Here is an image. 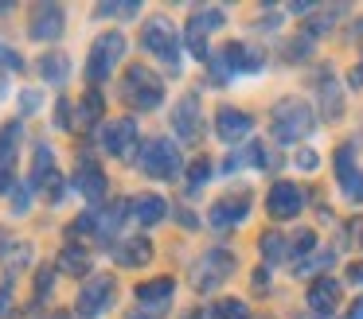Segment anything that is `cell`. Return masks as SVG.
<instances>
[{
    "label": "cell",
    "mask_w": 363,
    "mask_h": 319,
    "mask_svg": "<svg viewBox=\"0 0 363 319\" xmlns=\"http://www.w3.org/2000/svg\"><path fill=\"white\" fill-rule=\"evenodd\" d=\"M316 163H320V160H316V156L308 152V148H305V152L297 156V168H305V171H316Z\"/></svg>",
    "instance_id": "8d00e7d4"
},
{
    "label": "cell",
    "mask_w": 363,
    "mask_h": 319,
    "mask_svg": "<svg viewBox=\"0 0 363 319\" xmlns=\"http://www.w3.org/2000/svg\"><path fill=\"white\" fill-rule=\"evenodd\" d=\"M35 191H43V195H48V202H59V199L67 195V187H63V175H59V171H51V175L43 179L40 187H35Z\"/></svg>",
    "instance_id": "83f0119b"
},
{
    "label": "cell",
    "mask_w": 363,
    "mask_h": 319,
    "mask_svg": "<svg viewBox=\"0 0 363 319\" xmlns=\"http://www.w3.org/2000/svg\"><path fill=\"white\" fill-rule=\"evenodd\" d=\"M55 319H71V315H55Z\"/></svg>",
    "instance_id": "7bdbcfd3"
},
{
    "label": "cell",
    "mask_w": 363,
    "mask_h": 319,
    "mask_svg": "<svg viewBox=\"0 0 363 319\" xmlns=\"http://www.w3.org/2000/svg\"><path fill=\"white\" fill-rule=\"evenodd\" d=\"M211 319H250V308L238 300H219L211 308Z\"/></svg>",
    "instance_id": "cb8c5ba5"
},
{
    "label": "cell",
    "mask_w": 363,
    "mask_h": 319,
    "mask_svg": "<svg viewBox=\"0 0 363 319\" xmlns=\"http://www.w3.org/2000/svg\"><path fill=\"white\" fill-rule=\"evenodd\" d=\"M9 308H12V284H4L0 288V319L9 315Z\"/></svg>",
    "instance_id": "d590c367"
},
{
    "label": "cell",
    "mask_w": 363,
    "mask_h": 319,
    "mask_svg": "<svg viewBox=\"0 0 363 319\" xmlns=\"http://www.w3.org/2000/svg\"><path fill=\"white\" fill-rule=\"evenodd\" d=\"M125 319H164V311H160V308H149V311H145V308H133Z\"/></svg>",
    "instance_id": "e575fe53"
},
{
    "label": "cell",
    "mask_w": 363,
    "mask_h": 319,
    "mask_svg": "<svg viewBox=\"0 0 363 319\" xmlns=\"http://www.w3.org/2000/svg\"><path fill=\"white\" fill-rule=\"evenodd\" d=\"M43 105V93L40 90H24V93H20V113H35V109H40Z\"/></svg>",
    "instance_id": "1f68e13d"
},
{
    "label": "cell",
    "mask_w": 363,
    "mask_h": 319,
    "mask_svg": "<svg viewBox=\"0 0 363 319\" xmlns=\"http://www.w3.org/2000/svg\"><path fill=\"white\" fill-rule=\"evenodd\" d=\"M55 124L59 129H71V101L67 98H59V105H55Z\"/></svg>",
    "instance_id": "836d02e7"
},
{
    "label": "cell",
    "mask_w": 363,
    "mask_h": 319,
    "mask_svg": "<svg viewBox=\"0 0 363 319\" xmlns=\"http://www.w3.org/2000/svg\"><path fill=\"white\" fill-rule=\"evenodd\" d=\"M59 272H71V277H82V272H90V253L82 245H63V253H59Z\"/></svg>",
    "instance_id": "7402d4cb"
},
{
    "label": "cell",
    "mask_w": 363,
    "mask_h": 319,
    "mask_svg": "<svg viewBox=\"0 0 363 319\" xmlns=\"http://www.w3.org/2000/svg\"><path fill=\"white\" fill-rule=\"evenodd\" d=\"M246 210H250V195H227V199H215L211 210H207V222L215 226V230H230V226H238L246 218Z\"/></svg>",
    "instance_id": "7c38bea8"
},
{
    "label": "cell",
    "mask_w": 363,
    "mask_h": 319,
    "mask_svg": "<svg viewBox=\"0 0 363 319\" xmlns=\"http://www.w3.org/2000/svg\"><path fill=\"white\" fill-rule=\"evenodd\" d=\"M355 238H359V249H363V218L355 222Z\"/></svg>",
    "instance_id": "b9f144b4"
},
{
    "label": "cell",
    "mask_w": 363,
    "mask_h": 319,
    "mask_svg": "<svg viewBox=\"0 0 363 319\" xmlns=\"http://www.w3.org/2000/svg\"><path fill=\"white\" fill-rule=\"evenodd\" d=\"M121 98H125L137 113H149V109H157L160 101H164V82H160L145 62H133V66L125 70V78H121Z\"/></svg>",
    "instance_id": "6da1fadb"
},
{
    "label": "cell",
    "mask_w": 363,
    "mask_h": 319,
    "mask_svg": "<svg viewBox=\"0 0 363 319\" xmlns=\"http://www.w3.org/2000/svg\"><path fill=\"white\" fill-rule=\"evenodd\" d=\"M223 20H227V12H223V8H196V12H191V20H188V47H191V54H196V59L207 62L203 35H207V31H215V28H223Z\"/></svg>",
    "instance_id": "8fae6325"
},
{
    "label": "cell",
    "mask_w": 363,
    "mask_h": 319,
    "mask_svg": "<svg viewBox=\"0 0 363 319\" xmlns=\"http://www.w3.org/2000/svg\"><path fill=\"white\" fill-rule=\"evenodd\" d=\"M79 121H82V124L106 121V98H102V90H86V93H82V101H79Z\"/></svg>",
    "instance_id": "603a6c76"
},
{
    "label": "cell",
    "mask_w": 363,
    "mask_h": 319,
    "mask_svg": "<svg viewBox=\"0 0 363 319\" xmlns=\"http://www.w3.org/2000/svg\"><path fill=\"white\" fill-rule=\"evenodd\" d=\"M63 28H67L63 4H32V12H28V35H32L35 43H51V39H59Z\"/></svg>",
    "instance_id": "ba28073f"
},
{
    "label": "cell",
    "mask_w": 363,
    "mask_h": 319,
    "mask_svg": "<svg viewBox=\"0 0 363 319\" xmlns=\"http://www.w3.org/2000/svg\"><path fill=\"white\" fill-rule=\"evenodd\" d=\"M102 148H106V156H113V160H125V156L137 148V121L133 117H113V121H106Z\"/></svg>",
    "instance_id": "30bf717a"
},
{
    "label": "cell",
    "mask_w": 363,
    "mask_h": 319,
    "mask_svg": "<svg viewBox=\"0 0 363 319\" xmlns=\"http://www.w3.org/2000/svg\"><path fill=\"white\" fill-rule=\"evenodd\" d=\"M207 175H211V163L199 156V160H191V168H188V187L191 191H199V187L207 183Z\"/></svg>",
    "instance_id": "4316f807"
},
{
    "label": "cell",
    "mask_w": 363,
    "mask_h": 319,
    "mask_svg": "<svg viewBox=\"0 0 363 319\" xmlns=\"http://www.w3.org/2000/svg\"><path fill=\"white\" fill-rule=\"evenodd\" d=\"M301 207H305V191H301L297 183H289V179H277V183L269 187V195H266L269 218H277V222H289V218L301 214Z\"/></svg>",
    "instance_id": "9c48e42d"
},
{
    "label": "cell",
    "mask_w": 363,
    "mask_h": 319,
    "mask_svg": "<svg viewBox=\"0 0 363 319\" xmlns=\"http://www.w3.org/2000/svg\"><path fill=\"white\" fill-rule=\"evenodd\" d=\"M313 245H316V233L313 230H301L297 238H293V253H313Z\"/></svg>",
    "instance_id": "d6a6232c"
},
{
    "label": "cell",
    "mask_w": 363,
    "mask_h": 319,
    "mask_svg": "<svg viewBox=\"0 0 363 319\" xmlns=\"http://www.w3.org/2000/svg\"><path fill=\"white\" fill-rule=\"evenodd\" d=\"M113 292H118V277L113 272H94V277L82 280L79 296H74V311L82 319H98L102 311H110Z\"/></svg>",
    "instance_id": "3957f363"
},
{
    "label": "cell",
    "mask_w": 363,
    "mask_h": 319,
    "mask_svg": "<svg viewBox=\"0 0 363 319\" xmlns=\"http://www.w3.org/2000/svg\"><path fill=\"white\" fill-rule=\"evenodd\" d=\"M199 98L196 93H184L180 101H176V109H172V129H176V137L180 140H196L199 137Z\"/></svg>",
    "instance_id": "5bb4252c"
},
{
    "label": "cell",
    "mask_w": 363,
    "mask_h": 319,
    "mask_svg": "<svg viewBox=\"0 0 363 319\" xmlns=\"http://www.w3.org/2000/svg\"><path fill=\"white\" fill-rule=\"evenodd\" d=\"M230 269H235V261H230V253H223V249H211V253H207V261H203V277L196 280L199 288H215L219 284V280H227L230 277Z\"/></svg>",
    "instance_id": "ffe728a7"
},
{
    "label": "cell",
    "mask_w": 363,
    "mask_h": 319,
    "mask_svg": "<svg viewBox=\"0 0 363 319\" xmlns=\"http://www.w3.org/2000/svg\"><path fill=\"white\" fill-rule=\"evenodd\" d=\"M125 35L121 31H102V35L94 39V47H90V59H86V82L98 86L106 82V78L113 74V66L121 62V54H125Z\"/></svg>",
    "instance_id": "7a4b0ae2"
},
{
    "label": "cell",
    "mask_w": 363,
    "mask_h": 319,
    "mask_svg": "<svg viewBox=\"0 0 363 319\" xmlns=\"http://www.w3.org/2000/svg\"><path fill=\"white\" fill-rule=\"evenodd\" d=\"M71 187L82 195L86 202H102L106 191H110V179H106V168L94 160V156H79L74 163V175H71Z\"/></svg>",
    "instance_id": "52a82bcc"
},
{
    "label": "cell",
    "mask_w": 363,
    "mask_h": 319,
    "mask_svg": "<svg viewBox=\"0 0 363 319\" xmlns=\"http://www.w3.org/2000/svg\"><path fill=\"white\" fill-rule=\"evenodd\" d=\"M51 284H55V269H51V265H43V269L35 272V296H48Z\"/></svg>",
    "instance_id": "4dcf8cb0"
},
{
    "label": "cell",
    "mask_w": 363,
    "mask_h": 319,
    "mask_svg": "<svg viewBox=\"0 0 363 319\" xmlns=\"http://www.w3.org/2000/svg\"><path fill=\"white\" fill-rule=\"evenodd\" d=\"M141 47L149 54H157L164 66H172V70H180V39H176V28L168 20H152V23H145V31H141Z\"/></svg>",
    "instance_id": "8992f818"
},
{
    "label": "cell",
    "mask_w": 363,
    "mask_h": 319,
    "mask_svg": "<svg viewBox=\"0 0 363 319\" xmlns=\"http://www.w3.org/2000/svg\"><path fill=\"white\" fill-rule=\"evenodd\" d=\"M347 280H352V284H363V265H352V269H347Z\"/></svg>",
    "instance_id": "74e56055"
},
{
    "label": "cell",
    "mask_w": 363,
    "mask_h": 319,
    "mask_svg": "<svg viewBox=\"0 0 363 319\" xmlns=\"http://www.w3.org/2000/svg\"><path fill=\"white\" fill-rule=\"evenodd\" d=\"M20 140H24V121H9L0 129V171H12L20 152Z\"/></svg>",
    "instance_id": "44dd1931"
},
{
    "label": "cell",
    "mask_w": 363,
    "mask_h": 319,
    "mask_svg": "<svg viewBox=\"0 0 363 319\" xmlns=\"http://www.w3.org/2000/svg\"><path fill=\"white\" fill-rule=\"evenodd\" d=\"M9 93V70H0V98Z\"/></svg>",
    "instance_id": "60d3db41"
},
{
    "label": "cell",
    "mask_w": 363,
    "mask_h": 319,
    "mask_svg": "<svg viewBox=\"0 0 363 319\" xmlns=\"http://www.w3.org/2000/svg\"><path fill=\"white\" fill-rule=\"evenodd\" d=\"M336 303H340V284L332 277H316L313 284H308V308H313L316 315H328Z\"/></svg>",
    "instance_id": "e0dca14e"
},
{
    "label": "cell",
    "mask_w": 363,
    "mask_h": 319,
    "mask_svg": "<svg viewBox=\"0 0 363 319\" xmlns=\"http://www.w3.org/2000/svg\"><path fill=\"white\" fill-rule=\"evenodd\" d=\"M172 292H176V277H152V280H141V284L133 288V296L145 308H160V311L172 300Z\"/></svg>",
    "instance_id": "2e32d148"
},
{
    "label": "cell",
    "mask_w": 363,
    "mask_h": 319,
    "mask_svg": "<svg viewBox=\"0 0 363 319\" xmlns=\"http://www.w3.org/2000/svg\"><path fill=\"white\" fill-rule=\"evenodd\" d=\"M35 70H40L43 82H51V86H67V78H71V59H67L63 51H48V54H40Z\"/></svg>",
    "instance_id": "d6986e66"
},
{
    "label": "cell",
    "mask_w": 363,
    "mask_h": 319,
    "mask_svg": "<svg viewBox=\"0 0 363 319\" xmlns=\"http://www.w3.org/2000/svg\"><path fill=\"white\" fill-rule=\"evenodd\" d=\"M141 171L149 179H172V175H180V152H176V144L168 137H152V140H145V148H141Z\"/></svg>",
    "instance_id": "5b68a950"
},
{
    "label": "cell",
    "mask_w": 363,
    "mask_h": 319,
    "mask_svg": "<svg viewBox=\"0 0 363 319\" xmlns=\"http://www.w3.org/2000/svg\"><path fill=\"white\" fill-rule=\"evenodd\" d=\"M262 253H266L269 261H281L285 257V238L281 233H262Z\"/></svg>",
    "instance_id": "f1b7e54d"
},
{
    "label": "cell",
    "mask_w": 363,
    "mask_h": 319,
    "mask_svg": "<svg viewBox=\"0 0 363 319\" xmlns=\"http://www.w3.org/2000/svg\"><path fill=\"white\" fill-rule=\"evenodd\" d=\"M0 70H24V59H20V51H12V47L0 43Z\"/></svg>",
    "instance_id": "f546056e"
},
{
    "label": "cell",
    "mask_w": 363,
    "mask_h": 319,
    "mask_svg": "<svg viewBox=\"0 0 363 319\" xmlns=\"http://www.w3.org/2000/svg\"><path fill=\"white\" fill-rule=\"evenodd\" d=\"M164 214H168V202L160 199L157 191H141L133 199V218L141 226H157V222H164Z\"/></svg>",
    "instance_id": "ac0fdd59"
},
{
    "label": "cell",
    "mask_w": 363,
    "mask_h": 319,
    "mask_svg": "<svg viewBox=\"0 0 363 319\" xmlns=\"http://www.w3.org/2000/svg\"><path fill=\"white\" fill-rule=\"evenodd\" d=\"M308 129H313V109H308L301 98H285V101H277V105H274L269 132H274L277 140L293 144V140H301Z\"/></svg>",
    "instance_id": "277c9868"
},
{
    "label": "cell",
    "mask_w": 363,
    "mask_h": 319,
    "mask_svg": "<svg viewBox=\"0 0 363 319\" xmlns=\"http://www.w3.org/2000/svg\"><path fill=\"white\" fill-rule=\"evenodd\" d=\"M9 207L16 210V214H28L32 210V183H20L9 191Z\"/></svg>",
    "instance_id": "d4e9b609"
},
{
    "label": "cell",
    "mask_w": 363,
    "mask_h": 319,
    "mask_svg": "<svg viewBox=\"0 0 363 319\" xmlns=\"http://www.w3.org/2000/svg\"><path fill=\"white\" fill-rule=\"evenodd\" d=\"M352 175H355V152H352V148H340V152H336V179H340V183H347Z\"/></svg>",
    "instance_id": "484cf974"
},
{
    "label": "cell",
    "mask_w": 363,
    "mask_h": 319,
    "mask_svg": "<svg viewBox=\"0 0 363 319\" xmlns=\"http://www.w3.org/2000/svg\"><path fill=\"white\" fill-rule=\"evenodd\" d=\"M352 86H363V62H359V66L352 70Z\"/></svg>",
    "instance_id": "ab89813d"
},
{
    "label": "cell",
    "mask_w": 363,
    "mask_h": 319,
    "mask_svg": "<svg viewBox=\"0 0 363 319\" xmlns=\"http://www.w3.org/2000/svg\"><path fill=\"white\" fill-rule=\"evenodd\" d=\"M344 319H363V296H359V300H355V308L352 311H347V315Z\"/></svg>",
    "instance_id": "f35d334b"
},
{
    "label": "cell",
    "mask_w": 363,
    "mask_h": 319,
    "mask_svg": "<svg viewBox=\"0 0 363 319\" xmlns=\"http://www.w3.org/2000/svg\"><path fill=\"white\" fill-rule=\"evenodd\" d=\"M113 265L121 269H141V265L152 261V241L149 238H125V241H113L110 245Z\"/></svg>",
    "instance_id": "4fadbf2b"
},
{
    "label": "cell",
    "mask_w": 363,
    "mask_h": 319,
    "mask_svg": "<svg viewBox=\"0 0 363 319\" xmlns=\"http://www.w3.org/2000/svg\"><path fill=\"white\" fill-rule=\"evenodd\" d=\"M250 113H242V109H230L223 105L219 113H215V132H219V140H227V144H238V140L250 132Z\"/></svg>",
    "instance_id": "9a60e30c"
}]
</instances>
